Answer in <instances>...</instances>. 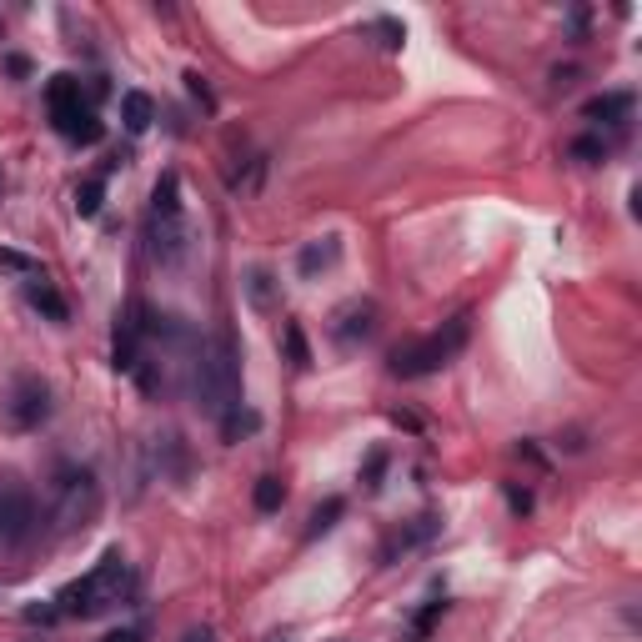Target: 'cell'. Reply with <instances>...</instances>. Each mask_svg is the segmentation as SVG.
I'll return each instance as SVG.
<instances>
[{
  "label": "cell",
  "instance_id": "6da1fadb",
  "mask_svg": "<svg viewBox=\"0 0 642 642\" xmlns=\"http://www.w3.org/2000/svg\"><path fill=\"white\" fill-rule=\"evenodd\" d=\"M186 387H191V402L206 412V417H226L231 407H241V352H236V337L231 332H216L196 347V362L186 372Z\"/></svg>",
  "mask_w": 642,
  "mask_h": 642
},
{
  "label": "cell",
  "instance_id": "7a4b0ae2",
  "mask_svg": "<svg viewBox=\"0 0 642 642\" xmlns=\"http://www.w3.org/2000/svg\"><path fill=\"white\" fill-rule=\"evenodd\" d=\"M126 597H131V567L121 552H106L81 582H71L56 597V607H61V617H101L111 607H126Z\"/></svg>",
  "mask_w": 642,
  "mask_h": 642
},
{
  "label": "cell",
  "instance_id": "3957f363",
  "mask_svg": "<svg viewBox=\"0 0 642 642\" xmlns=\"http://www.w3.org/2000/svg\"><path fill=\"white\" fill-rule=\"evenodd\" d=\"M146 241H151V256L161 266H176L186 256V241H191V226H186V206H181V176L176 171H161L156 191H151V211H146Z\"/></svg>",
  "mask_w": 642,
  "mask_h": 642
},
{
  "label": "cell",
  "instance_id": "277c9868",
  "mask_svg": "<svg viewBox=\"0 0 642 642\" xmlns=\"http://www.w3.org/2000/svg\"><path fill=\"white\" fill-rule=\"evenodd\" d=\"M467 332H472V321H467V311H462V316L442 321L432 337H422V342H412V347H397V352H392V377L417 382V377L442 372V367L457 362V352L467 347Z\"/></svg>",
  "mask_w": 642,
  "mask_h": 642
},
{
  "label": "cell",
  "instance_id": "5b68a950",
  "mask_svg": "<svg viewBox=\"0 0 642 642\" xmlns=\"http://www.w3.org/2000/svg\"><path fill=\"white\" fill-rule=\"evenodd\" d=\"M96 512H101V482H96V472L91 467H76V462L56 467V482H51V522H56V532L61 537L66 532H81V527L96 522Z\"/></svg>",
  "mask_w": 642,
  "mask_h": 642
},
{
  "label": "cell",
  "instance_id": "8992f818",
  "mask_svg": "<svg viewBox=\"0 0 642 642\" xmlns=\"http://www.w3.org/2000/svg\"><path fill=\"white\" fill-rule=\"evenodd\" d=\"M36 537V497L26 482H0V547H26Z\"/></svg>",
  "mask_w": 642,
  "mask_h": 642
},
{
  "label": "cell",
  "instance_id": "52a82bcc",
  "mask_svg": "<svg viewBox=\"0 0 642 642\" xmlns=\"http://www.w3.org/2000/svg\"><path fill=\"white\" fill-rule=\"evenodd\" d=\"M0 407H6V422H11L16 432H36V427L51 417V387H46L41 377H16Z\"/></svg>",
  "mask_w": 642,
  "mask_h": 642
},
{
  "label": "cell",
  "instance_id": "ba28073f",
  "mask_svg": "<svg viewBox=\"0 0 642 642\" xmlns=\"http://www.w3.org/2000/svg\"><path fill=\"white\" fill-rule=\"evenodd\" d=\"M377 301L372 296H352L337 316H332V337L342 342V347H357V342H367L372 332H377Z\"/></svg>",
  "mask_w": 642,
  "mask_h": 642
},
{
  "label": "cell",
  "instance_id": "9c48e42d",
  "mask_svg": "<svg viewBox=\"0 0 642 642\" xmlns=\"http://www.w3.org/2000/svg\"><path fill=\"white\" fill-rule=\"evenodd\" d=\"M46 106H51V121H56V131H66L71 121H81L91 106L81 101V81L76 76H51V86H46Z\"/></svg>",
  "mask_w": 642,
  "mask_h": 642
},
{
  "label": "cell",
  "instance_id": "30bf717a",
  "mask_svg": "<svg viewBox=\"0 0 642 642\" xmlns=\"http://www.w3.org/2000/svg\"><path fill=\"white\" fill-rule=\"evenodd\" d=\"M627 116H632V96L627 91H602V96H592L582 106V121H592V126H617Z\"/></svg>",
  "mask_w": 642,
  "mask_h": 642
},
{
  "label": "cell",
  "instance_id": "8fae6325",
  "mask_svg": "<svg viewBox=\"0 0 642 642\" xmlns=\"http://www.w3.org/2000/svg\"><path fill=\"white\" fill-rule=\"evenodd\" d=\"M26 301L46 316V321H66L71 316V306H66V296L51 286V281H26Z\"/></svg>",
  "mask_w": 642,
  "mask_h": 642
},
{
  "label": "cell",
  "instance_id": "7c38bea8",
  "mask_svg": "<svg viewBox=\"0 0 642 642\" xmlns=\"http://www.w3.org/2000/svg\"><path fill=\"white\" fill-rule=\"evenodd\" d=\"M121 121H126L131 136H141V131L156 121V101H151L146 91H126V96H121Z\"/></svg>",
  "mask_w": 642,
  "mask_h": 642
},
{
  "label": "cell",
  "instance_id": "4fadbf2b",
  "mask_svg": "<svg viewBox=\"0 0 642 642\" xmlns=\"http://www.w3.org/2000/svg\"><path fill=\"white\" fill-rule=\"evenodd\" d=\"M337 256H342L337 236H321V241H311V246L301 251V276H316V271H327V266H337Z\"/></svg>",
  "mask_w": 642,
  "mask_h": 642
},
{
  "label": "cell",
  "instance_id": "5bb4252c",
  "mask_svg": "<svg viewBox=\"0 0 642 642\" xmlns=\"http://www.w3.org/2000/svg\"><path fill=\"white\" fill-rule=\"evenodd\" d=\"M256 427H261V417H256L251 407H231V412L221 417V437H226V442H241V437H251Z\"/></svg>",
  "mask_w": 642,
  "mask_h": 642
},
{
  "label": "cell",
  "instance_id": "9a60e30c",
  "mask_svg": "<svg viewBox=\"0 0 642 642\" xmlns=\"http://www.w3.org/2000/svg\"><path fill=\"white\" fill-rule=\"evenodd\" d=\"M0 271H11V276H21V281H46V271H41V261H36V256H26V251H6V246H0Z\"/></svg>",
  "mask_w": 642,
  "mask_h": 642
},
{
  "label": "cell",
  "instance_id": "2e32d148",
  "mask_svg": "<svg viewBox=\"0 0 642 642\" xmlns=\"http://www.w3.org/2000/svg\"><path fill=\"white\" fill-rule=\"evenodd\" d=\"M342 512H347V502H342V497H327V502H321V507L311 512V527H306V537H321V532H332Z\"/></svg>",
  "mask_w": 642,
  "mask_h": 642
},
{
  "label": "cell",
  "instance_id": "e0dca14e",
  "mask_svg": "<svg viewBox=\"0 0 642 642\" xmlns=\"http://www.w3.org/2000/svg\"><path fill=\"white\" fill-rule=\"evenodd\" d=\"M61 136H66V141H76V146H96V141L106 136V126L96 121V111H86V116H81V121H71Z\"/></svg>",
  "mask_w": 642,
  "mask_h": 642
},
{
  "label": "cell",
  "instance_id": "ac0fdd59",
  "mask_svg": "<svg viewBox=\"0 0 642 642\" xmlns=\"http://www.w3.org/2000/svg\"><path fill=\"white\" fill-rule=\"evenodd\" d=\"M101 201H106V176H91V181L76 186V211H81V216H96Z\"/></svg>",
  "mask_w": 642,
  "mask_h": 642
},
{
  "label": "cell",
  "instance_id": "d6986e66",
  "mask_svg": "<svg viewBox=\"0 0 642 642\" xmlns=\"http://www.w3.org/2000/svg\"><path fill=\"white\" fill-rule=\"evenodd\" d=\"M281 502H286L281 477H261V482H256V512H276Z\"/></svg>",
  "mask_w": 642,
  "mask_h": 642
},
{
  "label": "cell",
  "instance_id": "ffe728a7",
  "mask_svg": "<svg viewBox=\"0 0 642 642\" xmlns=\"http://www.w3.org/2000/svg\"><path fill=\"white\" fill-rule=\"evenodd\" d=\"M567 156H572V161H602V156H607V141H602V136H577V141L567 146Z\"/></svg>",
  "mask_w": 642,
  "mask_h": 642
},
{
  "label": "cell",
  "instance_id": "44dd1931",
  "mask_svg": "<svg viewBox=\"0 0 642 642\" xmlns=\"http://www.w3.org/2000/svg\"><path fill=\"white\" fill-rule=\"evenodd\" d=\"M286 352H291V362H296V367H311V352H306L301 327H286Z\"/></svg>",
  "mask_w": 642,
  "mask_h": 642
},
{
  "label": "cell",
  "instance_id": "7402d4cb",
  "mask_svg": "<svg viewBox=\"0 0 642 642\" xmlns=\"http://www.w3.org/2000/svg\"><path fill=\"white\" fill-rule=\"evenodd\" d=\"M186 91H191V96H196V101H201L206 111H216V96H211V86H206V81H201L196 71H186Z\"/></svg>",
  "mask_w": 642,
  "mask_h": 642
},
{
  "label": "cell",
  "instance_id": "603a6c76",
  "mask_svg": "<svg viewBox=\"0 0 642 642\" xmlns=\"http://www.w3.org/2000/svg\"><path fill=\"white\" fill-rule=\"evenodd\" d=\"M372 31H377V36H387V41H382V46H387V51H397V46H402V36H407V31H402V26H397V21H387V16H382V21H377V26H372Z\"/></svg>",
  "mask_w": 642,
  "mask_h": 642
},
{
  "label": "cell",
  "instance_id": "cb8c5ba5",
  "mask_svg": "<svg viewBox=\"0 0 642 642\" xmlns=\"http://www.w3.org/2000/svg\"><path fill=\"white\" fill-rule=\"evenodd\" d=\"M577 76H582L577 66H557V71H552V91H572V86H577Z\"/></svg>",
  "mask_w": 642,
  "mask_h": 642
},
{
  "label": "cell",
  "instance_id": "d4e9b609",
  "mask_svg": "<svg viewBox=\"0 0 642 642\" xmlns=\"http://www.w3.org/2000/svg\"><path fill=\"white\" fill-rule=\"evenodd\" d=\"M266 281H271L266 271H251V296H256V306H266V296H271V291H266Z\"/></svg>",
  "mask_w": 642,
  "mask_h": 642
},
{
  "label": "cell",
  "instance_id": "484cf974",
  "mask_svg": "<svg viewBox=\"0 0 642 642\" xmlns=\"http://www.w3.org/2000/svg\"><path fill=\"white\" fill-rule=\"evenodd\" d=\"M181 642H216V632L201 622V627H186V632H181Z\"/></svg>",
  "mask_w": 642,
  "mask_h": 642
},
{
  "label": "cell",
  "instance_id": "4316f807",
  "mask_svg": "<svg viewBox=\"0 0 642 642\" xmlns=\"http://www.w3.org/2000/svg\"><path fill=\"white\" fill-rule=\"evenodd\" d=\"M382 462H387V457H382V452H372V462H367V487H377V477H382Z\"/></svg>",
  "mask_w": 642,
  "mask_h": 642
},
{
  "label": "cell",
  "instance_id": "83f0119b",
  "mask_svg": "<svg viewBox=\"0 0 642 642\" xmlns=\"http://www.w3.org/2000/svg\"><path fill=\"white\" fill-rule=\"evenodd\" d=\"M507 502H512V512H527V507H532V497L517 492V487H507Z\"/></svg>",
  "mask_w": 642,
  "mask_h": 642
},
{
  "label": "cell",
  "instance_id": "f1b7e54d",
  "mask_svg": "<svg viewBox=\"0 0 642 642\" xmlns=\"http://www.w3.org/2000/svg\"><path fill=\"white\" fill-rule=\"evenodd\" d=\"M106 642H141V632H136V627H126V632H111Z\"/></svg>",
  "mask_w": 642,
  "mask_h": 642
}]
</instances>
